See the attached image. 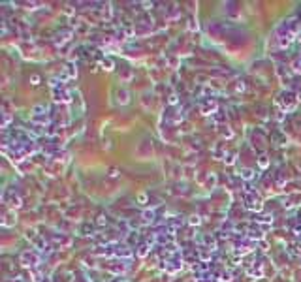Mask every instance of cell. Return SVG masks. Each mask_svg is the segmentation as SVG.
Returning <instances> with one entry per match:
<instances>
[{
    "label": "cell",
    "instance_id": "obj_1",
    "mask_svg": "<svg viewBox=\"0 0 301 282\" xmlns=\"http://www.w3.org/2000/svg\"><path fill=\"white\" fill-rule=\"evenodd\" d=\"M245 177V179H252V169H243V173H241Z\"/></svg>",
    "mask_w": 301,
    "mask_h": 282
},
{
    "label": "cell",
    "instance_id": "obj_2",
    "mask_svg": "<svg viewBox=\"0 0 301 282\" xmlns=\"http://www.w3.org/2000/svg\"><path fill=\"white\" fill-rule=\"evenodd\" d=\"M153 216H154V213H153V211H150V213L147 211V213L143 214V218H145V222H150V220H153Z\"/></svg>",
    "mask_w": 301,
    "mask_h": 282
},
{
    "label": "cell",
    "instance_id": "obj_3",
    "mask_svg": "<svg viewBox=\"0 0 301 282\" xmlns=\"http://www.w3.org/2000/svg\"><path fill=\"white\" fill-rule=\"evenodd\" d=\"M104 66H108V70H111V66H113V62L109 60V58H108V60H104Z\"/></svg>",
    "mask_w": 301,
    "mask_h": 282
},
{
    "label": "cell",
    "instance_id": "obj_4",
    "mask_svg": "<svg viewBox=\"0 0 301 282\" xmlns=\"http://www.w3.org/2000/svg\"><path fill=\"white\" fill-rule=\"evenodd\" d=\"M138 199H139V203H145V201H147V196H145V194H139Z\"/></svg>",
    "mask_w": 301,
    "mask_h": 282
},
{
    "label": "cell",
    "instance_id": "obj_5",
    "mask_svg": "<svg viewBox=\"0 0 301 282\" xmlns=\"http://www.w3.org/2000/svg\"><path fill=\"white\" fill-rule=\"evenodd\" d=\"M190 222H192V224H200V218H198V216H192Z\"/></svg>",
    "mask_w": 301,
    "mask_h": 282
},
{
    "label": "cell",
    "instance_id": "obj_6",
    "mask_svg": "<svg viewBox=\"0 0 301 282\" xmlns=\"http://www.w3.org/2000/svg\"><path fill=\"white\" fill-rule=\"evenodd\" d=\"M32 81H34V85H38V81H40V77H38V75H32Z\"/></svg>",
    "mask_w": 301,
    "mask_h": 282
}]
</instances>
